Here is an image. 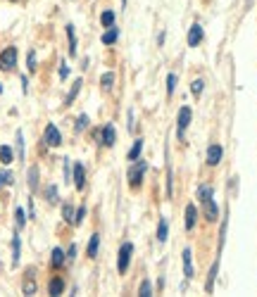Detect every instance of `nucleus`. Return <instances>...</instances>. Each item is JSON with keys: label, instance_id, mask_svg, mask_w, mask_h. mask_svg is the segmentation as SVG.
I'll return each mask as SVG.
<instances>
[{"label": "nucleus", "instance_id": "f257e3e1", "mask_svg": "<svg viewBox=\"0 0 257 297\" xmlns=\"http://www.w3.org/2000/svg\"><path fill=\"white\" fill-rule=\"evenodd\" d=\"M198 198H200L202 209H205V219H207V221H217V217H219V207H217V202H214V193H212V188L200 186L198 188Z\"/></svg>", "mask_w": 257, "mask_h": 297}, {"label": "nucleus", "instance_id": "f03ea898", "mask_svg": "<svg viewBox=\"0 0 257 297\" xmlns=\"http://www.w3.org/2000/svg\"><path fill=\"white\" fill-rule=\"evenodd\" d=\"M146 171H148V162H146V159H133V164L128 167V181H131V186H133V188L141 186V181H143Z\"/></svg>", "mask_w": 257, "mask_h": 297}, {"label": "nucleus", "instance_id": "7ed1b4c3", "mask_svg": "<svg viewBox=\"0 0 257 297\" xmlns=\"http://www.w3.org/2000/svg\"><path fill=\"white\" fill-rule=\"evenodd\" d=\"M15 67H17V48L10 45V48H5L0 53V69L2 72H12Z\"/></svg>", "mask_w": 257, "mask_h": 297}, {"label": "nucleus", "instance_id": "20e7f679", "mask_svg": "<svg viewBox=\"0 0 257 297\" xmlns=\"http://www.w3.org/2000/svg\"><path fill=\"white\" fill-rule=\"evenodd\" d=\"M131 255H133V245L131 242H124L119 247V257H117V271L119 274H127L128 264H131Z\"/></svg>", "mask_w": 257, "mask_h": 297}, {"label": "nucleus", "instance_id": "39448f33", "mask_svg": "<svg viewBox=\"0 0 257 297\" xmlns=\"http://www.w3.org/2000/svg\"><path fill=\"white\" fill-rule=\"evenodd\" d=\"M191 117H193V112L188 105H184L181 110H179V119H176V136H179V140H184V133L188 129V124H191Z\"/></svg>", "mask_w": 257, "mask_h": 297}, {"label": "nucleus", "instance_id": "423d86ee", "mask_svg": "<svg viewBox=\"0 0 257 297\" xmlns=\"http://www.w3.org/2000/svg\"><path fill=\"white\" fill-rule=\"evenodd\" d=\"M45 145H50V148L62 145V136H60V131H57L55 124H48V126H45Z\"/></svg>", "mask_w": 257, "mask_h": 297}, {"label": "nucleus", "instance_id": "0eeeda50", "mask_svg": "<svg viewBox=\"0 0 257 297\" xmlns=\"http://www.w3.org/2000/svg\"><path fill=\"white\" fill-rule=\"evenodd\" d=\"M98 138H100V143H103L105 148H112V145H114V140H117V133H114V126H112V124H105Z\"/></svg>", "mask_w": 257, "mask_h": 297}, {"label": "nucleus", "instance_id": "6e6552de", "mask_svg": "<svg viewBox=\"0 0 257 297\" xmlns=\"http://www.w3.org/2000/svg\"><path fill=\"white\" fill-rule=\"evenodd\" d=\"M221 157H224L221 145L214 143V145H210V148H207V164H210V167H217V164L221 162Z\"/></svg>", "mask_w": 257, "mask_h": 297}, {"label": "nucleus", "instance_id": "1a4fd4ad", "mask_svg": "<svg viewBox=\"0 0 257 297\" xmlns=\"http://www.w3.org/2000/svg\"><path fill=\"white\" fill-rule=\"evenodd\" d=\"M74 186H76V190H84L86 188V169H84L81 162L74 164Z\"/></svg>", "mask_w": 257, "mask_h": 297}, {"label": "nucleus", "instance_id": "9d476101", "mask_svg": "<svg viewBox=\"0 0 257 297\" xmlns=\"http://www.w3.org/2000/svg\"><path fill=\"white\" fill-rule=\"evenodd\" d=\"M181 261H184V276H186V280H191V278H193V252H191V247H186V250H184Z\"/></svg>", "mask_w": 257, "mask_h": 297}, {"label": "nucleus", "instance_id": "9b49d317", "mask_svg": "<svg viewBox=\"0 0 257 297\" xmlns=\"http://www.w3.org/2000/svg\"><path fill=\"white\" fill-rule=\"evenodd\" d=\"M202 36H205V34H202V26H200V24H193V26H191V31H188V45H191V48H195V45L202 40Z\"/></svg>", "mask_w": 257, "mask_h": 297}, {"label": "nucleus", "instance_id": "f8f14e48", "mask_svg": "<svg viewBox=\"0 0 257 297\" xmlns=\"http://www.w3.org/2000/svg\"><path fill=\"white\" fill-rule=\"evenodd\" d=\"M217 271H219V259L212 264V269H210V276H207V285H205V290L207 293H212L214 290V280H217Z\"/></svg>", "mask_w": 257, "mask_h": 297}, {"label": "nucleus", "instance_id": "ddd939ff", "mask_svg": "<svg viewBox=\"0 0 257 297\" xmlns=\"http://www.w3.org/2000/svg\"><path fill=\"white\" fill-rule=\"evenodd\" d=\"M167 238H169V221L162 217V219H160V223H157V240L167 242Z\"/></svg>", "mask_w": 257, "mask_h": 297}, {"label": "nucleus", "instance_id": "4468645a", "mask_svg": "<svg viewBox=\"0 0 257 297\" xmlns=\"http://www.w3.org/2000/svg\"><path fill=\"white\" fill-rule=\"evenodd\" d=\"M81 86H84V81L81 79H76L72 83V91L67 93V98H64V105H72L74 100H76V95H79V91H81Z\"/></svg>", "mask_w": 257, "mask_h": 297}, {"label": "nucleus", "instance_id": "2eb2a0df", "mask_svg": "<svg viewBox=\"0 0 257 297\" xmlns=\"http://www.w3.org/2000/svg\"><path fill=\"white\" fill-rule=\"evenodd\" d=\"M195 221H198V212H195L193 204H188V207H186V228L191 231V228L195 226Z\"/></svg>", "mask_w": 257, "mask_h": 297}, {"label": "nucleus", "instance_id": "dca6fc26", "mask_svg": "<svg viewBox=\"0 0 257 297\" xmlns=\"http://www.w3.org/2000/svg\"><path fill=\"white\" fill-rule=\"evenodd\" d=\"M98 247H100V236H98V233H93L91 240H88V250H86L91 259H95V257H98Z\"/></svg>", "mask_w": 257, "mask_h": 297}, {"label": "nucleus", "instance_id": "f3484780", "mask_svg": "<svg viewBox=\"0 0 257 297\" xmlns=\"http://www.w3.org/2000/svg\"><path fill=\"white\" fill-rule=\"evenodd\" d=\"M31 276H34V271H29V274H26V280H24V285H21L24 295H34V293H36V280L31 278Z\"/></svg>", "mask_w": 257, "mask_h": 297}, {"label": "nucleus", "instance_id": "a211bd4d", "mask_svg": "<svg viewBox=\"0 0 257 297\" xmlns=\"http://www.w3.org/2000/svg\"><path fill=\"white\" fill-rule=\"evenodd\" d=\"M12 159H15V155H12V148H10V145H0V162L7 167V164H12Z\"/></svg>", "mask_w": 257, "mask_h": 297}, {"label": "nucleus", "instance_id": "6ab92c4d", "mask_svg": "<svg viewBox=\"0 0 257 297\" xmlns=\"http://www.w3.org/2000/svg\"><path fill=\"white\" fill-rule=\"evenodd\" d=\"M48 293H50V295H62V293H64V280L53 278L50 280V285H48Z\"/></svg>", "mask_w": 257, "mask_h": 297}, {"label": "nucleus", "instance_id": "aec40b11", "mask_svg": "<svg viewBox=\"0 0 257 297\" xmlns=\"http://www.w3.org/2000/svg\"><path fill=\"white\" fill-rule=\"evenodd\" d=\"M141 150H143V140H133V148L128 150V155H127V159H128V162L138 159V157H141Z\"/></svg>", "mask_w": 257, "mask_h": 297}, {"label": "nucleus", "instance_id": "412c9836", "mask_svg": "<svg viewBox=\"0 0 257 297\" xmlns=\"http://www.w3.org/2000/svg\"><path fill=\"white\" fill-rule=\"evenodd\" d=\"M50 261H53V266H55V269H60V266L67 261V255H64L60 247H55V250H53V259H50Z\"/></svg>", "mask_w": 257, "mask_h": 297}, {"label": "nucleus", "instance_id": "4be33fe9", "mask_svg": "<svg viewBox=\"0 0 257 297\" xmlns=\"http://www.w3.org/2000/svg\"><path fill=\"white\" fill-rule=\"evenodd\" d=\"M67 38H69V55H76V34H74V26L67 24Z\"/></svg>", "mask_w": 257, "mask_h": 297}, {"label": "nucleus", "instance_id": "5701e85b", "mask_svg": "<svg viewBox=\"0 0 257 297\" xmlns=\"http://www.w3.org/2000/svg\"><path fill=\"white\" fill-rule=\"evenodd\" d=\"M117 38H119V31H117L114 26H110V31L103 34V43H105V45H112V43H117Z\"/></svg>", "mask_w": 257, "mask_h": 297}, {"label": "nucleus", "instance_id": "b1692460", "mask_svg": "<svg viewBox=\"0 0 257 297\" xmlns=\"http://www.w3.org/2000/svg\"><path fill=\"white\" fill-rule=\"evenodd\" d=\"M15 183V176H12V171H7V169H0V188L2 186H12Z\"/></svg>", "mask_w": 257, "mask_h": 297}, {"label": "nucleus", "instance_id": "393cba45", "mask_svg": "<svg viewBox=\"0 0 257 297\" xmlns=\"http://www.w3.org/2000/svg\"><path fill=\"white\" fill-rule=\"evenodd\" d=\"M26 178H29V188H31V193L38 190V167L29 169V176H26Z\"/></svg>", "mask_w": 257, "mask_h": 297}, {"label": "nucleus", "instance_id": "a878e982", "mask_svg": "<svg viewBox=\"0 0 257 297\" xmlns=\"http://www.w3.org/2000/svg\"><path fill=\"white\" fill-rule=\"evenodd\" d=\"M100 21H103V26H105V29L114 26V12H112V10H105V12L100 15Z\"/></svg>", "mask_w": 257, "mask_h": 297}, {"label": "nucleus", "instance_id": "bb28decb", "mask_svg": "<svg viewBox=\"0 0 257 297\" xmlns=\"http://www.w3.org/2000/svg\"><path fill=\"white\" fill-rule=\"evenodd\" d=\"M74 214H76V212H74L72 204H69V202L62 204V217H64V221H67V223H74Z\"/></svg>", "mask_w": 257, "mask_h": 297}, {"label": "nucleus", "instance_id": "cd10ccee", "mask_svg": "<svg viewBox=\"0 0 257 297\" xmlns=\"http://www.w3.org/2000/svg\"><path fill=\"white\" fill-rule=\"evenodd\" d=\"M19 264V236H12V266Z\"/></svg>", "mask_w": 257, "mask_h": 297}, {"label": "nucleus", "instance_id": "c85d7f7f", "mask_svg": "<svg viewBox=\"0 0 257 297\" xmlns=\"http://www.w3.org/2000/svg\"><path fill=\"white\" fill-rule=\"evenodd\" d=\"M112 83H114V74H112V72H107V74H103V76H100V86H103L105 91H110V88H112Z\"/></svg>", "mask_w": 257, "mask_h": 297}, {"label": "nucleus", "instance_id": "c756f323", "mask_svg": "<svg viewBox=\"0 0 257 297\" xmlns=\"http://www.w3.org/2000/svg\"><path fill=\"white\" fill-rule=\"evenodd\" d=\"M45 200H48V204H57V188L55 186L45 188Z\"/></svg>", "mask_w": 257, "mask_h": 297}, {"label": "nucleus", "instance_id": "7c9ffc66", "mask_svg": "<svg viewBox=\"0 0 257 297\" xmlns=\"http://www.w3.org/2000/svg\"><path fill=\"white\" fill-rule=\"evenodd\" d=\"M88 129V114H79V119H76V131L81 133V131Z\"/></svg>", "mask_w": 257, "mask_h": 297}, {"label": "nucleus", "instance_id": "2f4dec72", "mask_svg": "<svg viewBox=\"0 0 257 297\" xmlns=\"http://www.w3.org/2000/svg\"><path fill=\"white\" fill-rule=\"evenodd\" d=\"M152 293V285H150V280H141V285H138V295H143V297H148Z\"/></svg>", "mask_w": 257, "mask_h": 297}, {"label": "nucleus", "instance_id": "473e14b6", "mask_svg": "<svg viewBox=\"0 0 257 297\" xmlns=\"http://www.w3.org/2000/svg\"><path fill=\"white\" fill-rule=\"evenodd\" d=\"M26 69L29 72H36V53L34 50H29V55H26Z\"/></svg>", "mask_w": 257, "mask_h": 297}, {"label": "nucleus", "instance_id": "72a5a7b5", "mask_svg": "<svg viewBox=\"0 0 257 297\" xmlns=\"http://www.w3.org/2000/svg\"><path fill=\"white\" fill-rule=\"evenodd\" d=\"M202 88H205V81H202V79H195V81H193V86H191V93H193V95H200Z\"/></svg>", "mask_w": 257, "mask_h": 297}, {"label": "nucleus", "instance_id": "f704fd0d", "mask_svg": "<svg viewBox=\"0 0 257 297\" xmlns=\"http://www.w3.org/2000/svg\"><path fill=\"white\" fill-rule=\"evenodd\" d=\"M17 152H19V159H24V133L17 131Z\"/></svg>", "mask_w": 257, "mask_h": 297}, {"label": "nucleus", "instance_id": "c9c22d12", "mask_svg": "<svg viewBox=\"0 0 257 297\" xmlns=\"http://www.w3.org/2000/svg\"><path fill=\"white\" fill-rule=\"evenodd\" d=\"M174 88H176V74H169L167 76V93L171 95L174 93Z\"/></svg>", "mask_w": 257, "mask_h": 297}, {"label": "nucleus", "instance_id": "e433bc0d", "mask_svg": "<svg viewBox=\"0 0 257 297\" xmlns=\"http://www.w3.org/2000/svg\"><path fill=\"white\" fill-rule=\"evenodd\" d=\"M15 217H17V228H21V226L26 223V214H24V209H21V207H17Z\"/></svg>", "mask_w": 257, "mask_h": 297}, {"label": "nucleus", "instance_id": "4c0bfd02", "mask_svg": "<svg viewBox=\"0 0 257 297\" xmlns=\"http://www.w3.org/2000/svg\"><path fill=\"white\" fill-rule=\"evenodd\" d=\"M84 217H86V207H79L76 214H74V226H79V223L84 221Z\"/></svg>", "mask_w": 257, "mask_h": 297}, {"label": "nucleus", "instance_id": "58836bf2", "mask_svg": "<svg viewBox=\"0 0 257 297\" xmlns=\"http://www.w3.org/2000/svg\"><path fill=\"white\" fill-rule=\"evenodd\" d=\"M72 181V169H69V159H64V183Z\"/></svg>", "mask_w": 257, "mask_h": 297}, {"label": "nucleus", "instance_id": "ea45409f", "mask_svg": "<svg viewBox=\"0 0 257 297\" xmlns=\"http://www.w3.org/2000/svg\"><path fill=\"white\" fill-rule=\"evenodd\" d=\"M67 76H69V67H67V62H62V64H60V79L64 81Z\"/></svg>", "mask_w": 257, "mask_h": 297}, {"label": "nucleus", "instance_id": "a19ab883", "mask_svg": "<svg viewBox=\"0 0 257 297\" xmlns=\"http://www.w3.org/2000/svg\"><path fill=\"white\" fill-rule=\"evenodd\" d=\"M21 91L29 93V81H26V76H21Z\"/></svg>", "mask_w": 257, "mask_h": 297}, {"label": "nucleus", "instance_id": "79ce46f5", "mask_svg": "<svg viewBox=\"0 0 257 297\" xmlns=\"http://www.w3.org/2000/svg\"><path fill=\"white\" fill-rule=\"evenodd\" d=\"M74 255H76V247H69V250H67V259H74Z\"/></svg>", "mask_w": 257, "mask_h": 297}, {"label": "nucleus", "instance_id": "37998d69", "mask_svg": "<svg viewBox=\"0 0 257 297\" xmlns=\"http://www.w3.org/2000/svg\"><path fill=\"white\" fill-rule=\"evenodd\" d=\"M165 31H162V34H160V36H157V45H162V43H165Z\"/></svg>", "mask_w": 257, "mask_h": 297}, {"label": "nucleus", "instance_id": "c03bdc74", "mask_svg": "<svg viewBox=\"0 0 257 297\" xmlns=\"http://www.w3.org/2000/svg\"><path fill=\"white\" fill-rule=\"evenodd\" d=\"M122 7H127V0H122Z\"/></svg>", "mask_w": 257, "mask_h": 297}, {"label": "nucleus", "instance_id": "a18cd8bd", "mask_svg": "<svg viewBox=\"0 0 257 297\" xmlns=\"http://www.w3.org/2000/svg\"><path fill=\"white\" fill-rule=\"evenodd\" d=\"M0 93H2V86H0Z\"/></svg>", "mask_w": 257, "mask_h": 297}]
</instances>
